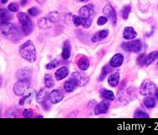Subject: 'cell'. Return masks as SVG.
<instances>
[{"label": "cell", "instance_id": "ab89813d", "mask_svg": "<svg viewBox=\"0 0 158 135\" xmlns=\"http://www.w3.org/2000/svg\"><path fill=\"white\" fill-rule=\"evenodd\" d=\"M93 24V20H82V25L84 28H89Z\"/></svg>", "mask_w": 158, "mask_h": 135}, {"label": "cell", "instance_id": "d4e9b609", "mask_svg": "<svg viewBox=\"0 0 158 135\" xmlns=\"http://www.w3.org/2000/svg\"><path fill=\"white\" fill-rule=\"evenodd\" d=\"M111 68L112 67L110 66V64H107L102 68L101 74L100 75H99V78H98V80H99V81H103V80H104V79L106 78L107 75L110 74V73H111V70H112Z\"/></svg>", "mask_w": 158, "mask_h": 135}, {"label": "cell", "instance_id": "44dd1931", "mask_svg": "<svg viewBox=\"0 0 158 135\" xmlns=\"http://www.w3.org/2000/svg\"><path fill=\"white\" fill-rule=\"evenodd\" d=\"M100 95L101 97H103V99L108 100V101H114V99H115L114 94L112 90L105 89V88H103V89H100Z\"/></svg>", "mask_w": 158, "mask_h": 135}, {"label": "cell", "instance_id": "30bf717a", "mask_svg": "<svg viewBox=\"0 0 158 135\" xmlns=\"http://www.w3.org/2000/svg\"><path fill=\"white\" fill-rule=\"evenodd\" d=\"M49 98L52 104H57L64 99V94L61 89H55L50 93Z\"/></svg>", "mask_w": 158, "mask_h": 135}, {"label": "cell", "instance_id": "e0dca14e", "mask_svg": "<svg viewBox=\"0 0 158 135\" xmlns=\"http://www.w3.org/2000/svg\"><path fill=\"white\" fill-rule=\"evenodd\" d=\"M109 30H102L96 32L94 35V37H92V41L93 42H98V41H100L104 40L108 36H109Z\"/></svg>", "mask_w": 158, "mask_h": 135}, {"label": "cell", "instance_id": "484cf974", "mask_svg": "<svg viewBox=\"0 0 158 135\" xmlns=\"http://www.w3.org/2000/svg\"><path fill=\"white\" fill-rule=\"evenodd\" d=\"M44 83H45V85H46L47 89L52 88L54 86L55 82H54V79H53V76H52V74H46L44 76Z\"/></svg>", "mask_w": 158, "mask_h": 135}, {"label": "cell", "instance_id": "3957f363", "mask_svg": "<svg viewBox=\"0 0 158 135\" xmlns=\"http://www.w3.org/2000/svg\"><path fill=\"white\" fill-rule=\"evenodd\" d=\"M17 18L21 25L23 33L25 36H29L33 31V22L31 20L30 15L24 12H19L17 14Z\"/></svg>", "mask_w": 158, "mask_h": 135}, {"label": "cell", "instance_id": "2e32d148", "mask_svg": "<svg viewBox=\"0 0 158 135\" xmlns=\"http://www.w3.org/2000/svg\"><path fill=\"white\" fill-rule=\"evenodd\" d=\"M123 37L125 40H133L137 37L136 31L131 26H127L125 28L124 32H123Z\"/></svg>", "mask_w": 158, "mask_h": 135}, {"label": "cell", "instance_id": "4dcf8cb0", "mask_svg": "<svg viewBox=\"0 0 158 135\" xmlns=\"http://www.w3.org/2000/svg\"><path fill=\"white\" fill-rule=\"evenodd\" d=\"M131 12V5H125L124 6L123 9H122V18L124 20H127L130 15V13Z\"/></svg>", "mask_w": 158, "mask_h": 135}, {"label": "cell", "instance_id": "f1b7e54d", "mask_svg": "<svg viewBox=\"0 0 158 135\" xmlns=\"http://www.w3.org/2000/svg\"><path fill=\"white\" fill-rule=\"evenodd\" d=\"M157 59V52H152L150 53L149 55L146 57V66H149L150 64H152L153 62Z\"/></svg>", "mask_w": 158, "mask_h": 135}, {"label": "cell", "instance_id": "4fadbf2b", "mask_svg": "<svg viewBox=\"0 0 158 135\" xmlns=\"http://www.w3.org/2000/svg\"><path fill=\"white\" fill-rule=\"evenodd\" d=\"M47 89V88H46ZM46 88H42V89H40L38 91L36 95H35V100H36L37 103H39V104H42L44 103L45 101H46L47 100H49V95H50V93H48L47 91V89Z\"/></svg>", "mask_w": 158, "mask_h": 135}, {"label": "cell", "instance_id": "7a4b0ae2", "mask_svg": "<svg viewBox=\"0 0 158 135\" xmlns=\"http://www.w3.org/2000/svg\"><path fill=\"white\" fill-rule=\"evenodd\" d=\"M19 55L28 63H33L36 60L37 53L35 47L31 40L26 41L19 46Z\"/></svg>", "mask_w": 158, "mask_h": 135}, {"label": "cell", "instance_id": "ac0fdd59", "mask_svg": "<svg viewBox=\"0 0 158 135\" xmlns=\"http://www.w3.org/2000/svg\"><path fill=\"white\" fill-rule=\"evenodd\" d=\"M77 67L82 71L88 70L89 68V60L86 56H81L77 59Z\"/></svg>", "mask_w": 158, "mask_h": 135}, {"label": "cell", "instance_id": "83f0119b", "mask_svg": "<svg viewBox=\"0 0 158 135\" xmlns=\"http://www.w3.org/2000/svg\"><path fill=\"white\" fill-rule=\"evenodd\" d=\"M52 22L49 20L48 18H41L38 21V25L40 29H46V28L50 27Z\"/></svg>", "mask_w": 158, "mask_h": 135}, {"label": "cell", "instance_id": "ee69618b", "mask_svg": "<svg viewBox=\"0 0 158 135\" xmlns=\"http://www.w3.org/2000/svg\"><path fill=\"white\" fill-rule=\"evenodd\" d=\"M156 99H157L158 101V88H156Z\"/></svg>", "mask_w": 158, "mask_h": 135}, {"label": "cell", "instance_id": "1f68e13d", "mask_svg": "<svg viewBox=\"0 0 158 135\" xmlns=\"http://www.w3.org/2000/svg\"><path fill=\"white\" fill-rule=\"evenodd\" d=\"M59 64H60V62L58 61V60H56V59H54V60H52V61H51L49 63H47V64L46 65V69H48V70H50V69H53V68H55L57 67Z\"/></svg>", "mask_w": 158, "mask_h": 135}, {"label": "cell", "instance_id": "52a82bcc", "mask_svg": "<svg viewBox=\"0 0 158 135\" xmlns=\"http://www.w3.org/2000/svg\"><path fill=\"white\" fill-rule=\"evenodd\" d=\"M78 15L82 20H93L94 16V8L93 4H87L79 9Z\"/></svg>", "mask_w": 158, "mask_h": 135}, {"label": "cell", "instance_id": "e575fe53", "mask_svg": "<svg viewBox=\"0 0 158 135\" xmlns=\"http://www.w3.org/2000/svg\"><path fill=\"white\" fill-rule=\"evenodd\" d=\"M146 57H147V56H146L145 53L140 54V55L138 57V59H137V63H138V64L140 65V66H143V65L146 64Z\"/></svg>", "mask_w": 158, "mask_h": 135}, {"label": "cell", "instance_id": "ffe728a7", "mask_svg": "<svg viewBox=\"0 0 158 135\" xmlns=\"http://www.w3.org/2000/svg\"><path fill=\"white\" fill-rule=\"evenodd\" d=\"M1 13V24H5L7 22H9L10 20H12L13 15L12 14H10V11L9 9H1L0 10Z\"/></svg>", "mask_w": 158, "mask_h": 135}, {"label": "cell", "instance_id": "f35d334b", "mask_svg": "<svg viewBox=\"0 0 158 135\" xmlns=\"http://www.w3.org/2000/svg\"><path fill=\"white\" fill-rule=\"evenodd\" d=\"M23 116L24 117L26 118H30V117H33V111L31 109H24L23 111Z\"/></svg>", "mask_w": 158, "mask_h": 135}, {"label": "cell", "instance_id": "d6a6232c", "mask_svg": "<svg viewBox=\"0 0 158 135\" xmlns=\"http://www.w3.org/2000/svg\"><path fill=\"white\" fill-rule=\"evenodd\" d=\"M8 9H9L10 12L13 13H17L19 12V4L17 3H10L8 6Z\"/></svg>", "mask_w": 158, "mask_h": 135}, {"label": "cell", "instance_id": "d6986e66", "mask_svg": "<svg viewBox=\"0 0 158 135\" xmlns=\"http://www.w3.org/2000/svg\"><path fill=\"white\" fill-rule=\"evenodd\" d=\"M71 43L69 41H66L63 44V47H62V52H61V56L64 60H67L69 59L71 56Z\"/></svg>", "mask_w": 158, "mask_h": 135}, {"label": "cell", "instance_id": "8d00e7d4", "mask_svg": "<svg viewBox=\"0 0 158 135\" xmlns=\"http://www.w3.org/2000/svg\"><path fill=\"white\" fill-rule=\"evenodd\" d=\"M107 22H108V18H107L106 16H100L99 18L98 19V21H97V24L98 25H103L106 24Z\"/></svg>", "mask_w": 158, "mask_h": 135}, {"label": "cell", "instance_id": "7c38bea8", "mask_svg": "<svg viewBox=\"0 0 158 135\" xmlns=\"http://www.w3.org/2000/svg\"><path fill=\"white\" fill-rule=\"evenodd\" d=\"M31 74H32V71L31 68L28 67L23 68H20L17 71V78L18 80H31Z\"/></svg>", "mask_w": 158, "mask_h": 135}, {"label": "cell", "instance_id": "ba28073f", "mask_svg": "<svg viewBox=\"0 0 158 135\" xmlns=\"http://www.w3.org/2000/svg\"><path fill=\"white\" fill-rule=\"evenodd\" d=\"M103 14L104 16H106L107 18L109 19L113 23V25H115L117 23V14L114 8L113 7V5L110 3H108L104 6L103 9Z\"/></svg>", "mask_w": 158, "mask_h": 135}, {"label": "cell", "instance_id": "5bb4252c", "mask_svg": "<svg viewBox=\"0 0 158 135\" xmlns=\"http://www.w3.org/2000/svg\"><path fill=\"white\" fill-rule=\"evenodd\" d=\"M123 62H124V56L121 53H116L110 59V64L112 68H118L123 64Z\"/></svg>", "mask_w": 158, "mask_h": 135}, {"label": "cell", "instance_id": "7402d4cb", "mask_svg": "<svg viewBox=\"0 0 158 135\" xmlns=\"http://www.w3.org/2000/svg\"><path fill=\"white\" fill-rule=\"evenodd\" d=\"M119 80H120V76L118 73H114V74H110L109 78H108V84L110 85L111 87H115L119 83Z\"/></svg>", "mask_w": 158, "mask_h": 135}, {"label": "cell", "instance_id": "8992f818", "mask_svg": "<svg viewBox=\"0 0 158 135\" xmlns=\"http://www.w3.org/2000/svg\"><path fill=\"white\" fill-rule=\"evenodd\" d=\"M122 49L128 52H139L142 48V42L140 40H134L121 44Z\"/></svg>", "mask_w": 158, "mask_h": 135}, {"label": "cell", "instance_id": "5b68a950", "mask_svg": "<svg viewBox=\"0 0 158 135\" xmlns=\"http://www.w3.org/2000/svg\"><path fill=\"white\" fill-rule=\"evenodd\" d=\"M156 85L151 80L143 81L140 87V95L144 96H152L156 94Z\"/></svg>", "mask_w": 158, "mask_h": 135}, {"label": "cell", "instance_id": "8fae6325", "mask_svg": "<svg viewBox=\"0 0 158 135\" xmlns=\"http://www.w3.org/2000/svg\"><path fill=\"white\" fill-rule=\"evenodd\" d=\"M110 107V101L108 100H104V101H101L98 104L95 106L94 107V113L95 115H101V114L106 113L109 111V108Z\"/></svg>", "mask_w": 158, "mask_h": 135}, {"label": "cell", "instance_id": "b9f144b4", "mask_svg": "<svg viewBox=\"0 0 158 135\" xmlns=\"http://www.w3.org/2000/svg\"><path fill=\"white\" fill-rule=\"evenodd\" d=\"M36 1L40 4V5H44L46 2V0H36Z\"/></svg>", "mask_w": 158, "mask_h": 135}, {"label": "cell", "instance_id": "f546056e", "mask_svg": "<svg viewBox=\"0 0 158 135\" xmlns=\"http://www.w3.org/2000/svg\"><path fill=\"white\" fill-rule=\"evenodd\" d=\"M134 117L135 118H149V115L146 113V111L139 108L135 111Z\"/></svg>", "mask_w": 158, "mask_h": 135}, {"label": "cell", "instance_id": "4316f807", "mask_svg": "<svg viewBox=\"0 0 158 135\" xmlns=\"http://www.w3.org/2000/svg\"><path fill=\"white\" fill-rule=\"evenodd\" d=\"M47 18L52 23H56L60 20L61 16H60V13L57 12V11H52V12L49 13Z\"/></svg>", "mask_w": 158, "mask_h": 135}, {"label": "cell", "instance_id": "9c48e42d", "mask_svg": "<svg viewBox=\"0 0 158 135\" xmlns=\"http://www.w3.org/2000/svg\"><path fill=\"white\" fill-rule=\"evenodd\" d=\"M70 80H73V82L76 84L77 87H78V86L85 85L88 82L89 79H88V77L86 74H82L81 72L75 71V72H73V74H71Z\"/></svg>", "mask_w": 158, "mask_h": 135}, {"label": "cell", "instance_id": "9a60e30c", "mask_svg": "<svg viewBox=\"0 0 158 135\" xmlns=\"http://www.w3.org/2000/svg\"><path fill=\"white\" fill-rule=\"evenodd\" d=\"M69 68L67 67H61L55 72V78L57 81L62 80L69 74Z\"/></svg>", "mask_w": 158, "mask_h": 135}, {"label": "cell", "instance_id": "d590c367", "mask_svg": "<svg viewBox=\"0 0 158 135\" xmlns=\"http://www.w3.org/2000/svg\"><path fill=\"white\" fill-rule=\"evenodd\" d=\"M73 22L76 27L82 25V18L79 15H73Z\"/></svg>", "mask_w": 158, "mask_h": 135}, {"label": "cell", "instance_id": "277c9868", "mask_svg": "<svg viewBox=\"0 0 158 135\" xmlns=\"http://www.w3.org/2000/svg\"><path fill=\"white\" fill-rule=\"evenodd\" d=\"M31 85V80H19L14 85V92L18 96H24L25 93L30 88Z\"/></svg>", "mask_w": 158, "mask_h": 135}, {"label": "cell", "instance_id": "74e56055", "mask_svg": "<svg viewBox=\"0 0 158 135\" xmlns=\"http://www.w3.org/2000/svg\"><path fill=\"white\" fill-rule=\"evenodd\" d=\"M32 94L31 93H29V94H27V95H24L23 97H22V99H20V101H19V105L20 106H23V105L25 103V101H27L28 99L30 98H32Z\"/></svg>", "mask_w": 158, "mask_h": 135}, {"label": "cell", "instance_id": "7dc6e473", "mask_svg": "<svg viewBox=\"0 0 158 135\" xmlns=\"http://www.w3.org/2000/svg\"><path fill=\"white\" fill-rule=\"evenodd\" d=\"M157 10H158V4H157Z\"/></svg>", "mask_w": 158, "mask_h": 135}, {"label": "cell", "instance_id": "f6af8a7d", "mask_svg": "<svg viewBox=\"0 0 158 135\" xmlns=\"http://www.w3.org/2000/svg\"><path fill=\"white\" fill-rule=\"evenodd\" d=\"M7 2H8V0H1V3H3V4H4V3H6Z\"/></svg>", "mask_w": 158, "mask_h": 135}, {"label": "cell", "instance_id": "60d3db41", "mask_svg": "<svg viewBox=\"0 0 158 135\" xmlns=\"http://www.w3.org/2000/svg\"><path fill=\"white\" fill-rule=\"evenodd\" d=\"M51 101H50V99L49 100H47L46 101H45L44 103H42V107H43V109L46 111H48L50 108H51Z\"/></svg>", "mask_w": 158, "mask_h": 135}, {"label": "cell", "instance_id": "603a6c76", "mask_svg": "<svg viewBox=\"0 0 158 135\" xmlns=\"http://www.w3.org/2000/svg\"><path fill=\"white\" fill-rule=\"evenodd\" d=\"M77 88V85L73 82V80H67V81L64 83L63 89L67 93L73 92V91H74Z\"/></svg>", "mask_w": 158, "mask_h": 135}, {"label": "cell", "instance_id": "7bdbcfd3", "mask_svg": "<svg viewBox=\"0 0 158 135\" xmlns=\"http://www.w3.org/2000/svg\"><path fill=\"white\" fill-rule=\"evenodd\" d=\"M28 0H21V5H25L27 3Z\"/></svg>", "mask_w": 158, "mask_h": 135}, {"label": "cell", "instance_id": "836d02e7", "mask_svg": "<svg viewBox=\"0 0 158 135\" xmlns=\"http://www.w3.org/2000/svg\"><path fill=\"white\" fill-rule=\"evenodd\" d=\"M40 12V9L38 8H36V7H32L31 9H28V14L31 16H33V17L39 15Z\"/></svg>", "mask_w": 158, "mask_h": 135}, {"label": "cell", "instance_id": "bcb514c9", "mask_svg": "<svg viewBox=\"0 0 158 135\" xmlns=\"http://www.w3.org/2000/svg\"><path fill=\"white\" fill-rule=\"evenodd\" d=\"M77 2H88L89 0H77Z\"/></svg>", "mask_w": 158, "mask_h": 135}, {"label": "cell", "instance_id": "6da1fadb", "mask_svg": "<svg viewBox=\"0 0 158 135\" xmlns=\"http://www.w3.org/2000/svg\"><path fill=\"white\" fill-rule=\"evenodd\" d=\"M1 32L3 37L14 43L19 42L22 38L21 31L19 28L14 23L7 22L1 25Z\"/></svg>", "mask_w": 158, "mask_h": 135}, {"label": "cell", "instance_id": "cb8c5ba5", "mask_svg": "<svg viewBox=\"0 0 158 135\" xmlns=\"http://www.w3.org/2000/svg\"><path fill=\"white\" fill-rule=\"evenodd\" d=\"M143 103L145 105V107L148 109L154 108L156 105V101L154 97L152 96H146L143 100Z\"/></svg>", "mask_w": 158, "mask_h": 135}]
</instances>
